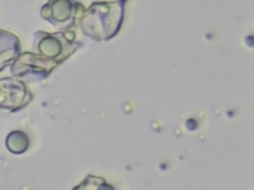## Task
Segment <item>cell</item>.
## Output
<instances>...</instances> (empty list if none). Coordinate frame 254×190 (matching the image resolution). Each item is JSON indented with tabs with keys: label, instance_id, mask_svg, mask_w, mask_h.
I'll use <instances>...</instances> for the list:
<instances>
[{
	"label": "cell",
	"instance_id": "6da1fadb",
	"mask_svg": "<svg viewBox=\"0 0 254 190\" xmlns=\"http://www.w3.org/2000/svg\"><path fill=\"white\" fill-rule=\"evenodd\" d=\"M32 95L26 84L17 79H0V108L11 111L26 107Z\"/></svg>",
	"mask_w": 254,
	"mask_h": 190
},
{
	"label": "cell",
	"instance_id": "7a4b0ae2",
	"mask_svg": "<svg viewBox=\"0 0 254 190\" xmlns=\"http://www.w3.org/2000/svg\"><path fill=\"white\" fill-rule=\"evenodd\" d=\"M29 145L28 137L20 131L11 132L6 139V145L11 152L20 154L27 149Z\"/></svg>",
	"mask_w": 254,
	"mask_h": 190
}]
</instances>
